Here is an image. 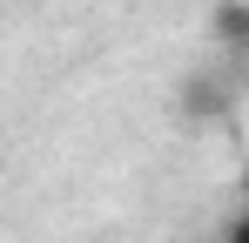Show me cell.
<instances>
[{
  "label": "cell",
  "instance_id": "cell-2",
  "mask_svg": "<svg viewBox=\"0 0 249 243\" xmlns=\"http://www.w3.org/2000/svg\"><path fill=\"white\" fill-rule=\"evenodd\" d=\"M222 243H249V189H243V209H236V223H229V237Z\"/></svg>",
  "mask_w": 249,
  "mask_h": 243
},
{
  "label": "cell",
  "instance_id": "cell-3",
  "mask_svg": "<svg viewBox=\"0 0 249 243\" xmlns=\"http://www.w3.org/2000/svg\"><path fill=\"white\" fill-rule=\"evenodd\" d=\"M243 95H249V75H243Z\"/></svg>",
  "mask_w": 249,
  "mask_h": 243
},
{
  "label": "cell",
  "instance_id": "cell-1",
  "mask_svg": "<svg viewBox=\"0 0 249 243\" xmlns=\"http://www.w3.org/2000/svg\"><path fill=\"white\" fill-rule=\"evenodd\" d=\"M215 47L249 54V7L243 0H222V7H215Z\"/></svg>",
  "mask_w": 249,
  "mask_h": 243
}]
</instances>
